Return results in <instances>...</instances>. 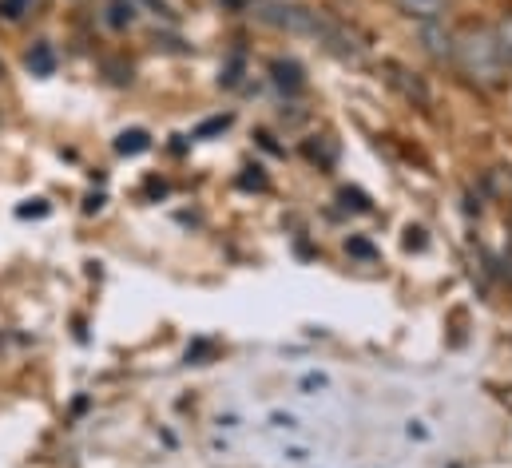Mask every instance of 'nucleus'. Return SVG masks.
<instances>
[{"instance_id": "obj_1", "label": "nucleus", "mask_w": 512, "mask_h": 468, "mask_svg": "<svg viewBox=\"0 0 512 468\" xmlns=\"http://www.w3.org/2000/svg\"><path fill=\"white\" fill-rule=\"evenodd\" d=\"M453 64L457 72L477 88H497L505 80V56L497 28H465L453 36Z\"/></svg>"}, {"instance_id": "obj_2", "label": "nucleus", "mask_w": 512, "mask_h": 468, "mask_svg": "<svg viewBox=\"0 0 512 468\" xmlns=\"http://www.w3.org/2000/svg\"><path fill=\"white\" fill-rule=\"evenodd\" d=\"M255 16L270 28H282V32H318V12L298 4V0H262L255 8Z\"/></svg>"}, {"instance_id": "obj_3", "label": "nucleus", "mask_w": 512, "mask_h": 468, "mask_svg": "<svg viewBox=\"0 0 512 468\" xmlns=\"http://www.w3.org/2000/svg\"><path fill=\"white\" fill-rule=\"evenodd\" d=\"M421 32H425V48H429L437 60H453V32H449V28L441 32V20L421 24Z\"/></svg>"}, {"instance_id": "obj_4", "label": "nucleus", "mask_w": 512, "mask_h": 468, "mask_svg": "<svg viewBox=\"0 0 512 468\" xmlns=\"http://www.w3.org/2000/svg\"><path fill=\"white\" fill-rule=\"evenodd\" d=\"M409 20H421V24H429V20H441V12H445V0H393Z\"/></svg>"}, {"instance_id": "obj_5", "label": "nucleus", "mask_w": 512, "mask_h": 468, "mask_svg": "<svg viewBox=\"0 0 512 468\" xmlns=\"http://www.w3.org/2000/svg\"><path fill=\"white\" fill-rule=\"evenodd\" d=\"M28 68H32L36 76H52V68H56V52H52L48 44H36V48L28 52Z\"/></svg>"}, {"instance_id": "obj_6", "label": "nucleus", "mask_w": 512, "mask_h": 468, "mask_svg": "<svg viewBox=\"0 0 512 468\" xmlns=\"http://www.w3.org/2000/svg\"><path fill=\"white\" fill-rule=\"evenodd\" d=\"M147 143H151L147 131H124V135L116 139V151H120V155H139V151H147Z\"/></svg>"}, {"instance_id": "obj_7", "label": "nucleus", "mask_w": 512, "mask_h": 468, "mask_svg": "<svg viewBox=\"0 0 512 468\" xmlns=\"http://www.w3.org/2000/svg\"><path fill=\"white\" fill-rule=\"evenodd\" d=\"M131 20H135V4L131 0H112L108 4V24L112 28H128Z\"/></svg>"}, {"instance_id": "obj_8", "label": "nucleus", "mask_w": 512, "mask_h": 468, "mask_svg": "<svg viewBox=\"0 0 512 468\" xmlns=\"http://www.w3.org/2000/svg\"><path fill=\"white\" fill-rule=\"evenodd\" d=\"M497 40H501V56H505V68L512 72V16H505L497 24Z\"/></svg>"}, {"instance_id": "obj_9", "label": "nucleus", "mask_w": 512, "mask_h": 468, "mask_svg": "<svg viewBox=\"0 0 512 468\" xmlns=\"http://www.w3.org/2000/svg\"><path fill=\"white\" fill-rule=\"evenodd\" d=\"M24 4H28V0H0V8H4V16H12V20L20 16V8H24Z\"/></svg>"}, {"instance_id": "obj_10", "label": "nucleus", "mask_w": 512, "mask_h": 468, "mask_svg": "<svg viewBox=\"0 0 512 468\" xmlns=\"http://www.w3.org/2000/svg\"><path fill=\"white\" fill-rule=\"evenodd\" d=\"M322 385H326V377H306L302 381V389H322Z\"/></svg>"}]
</instances>
